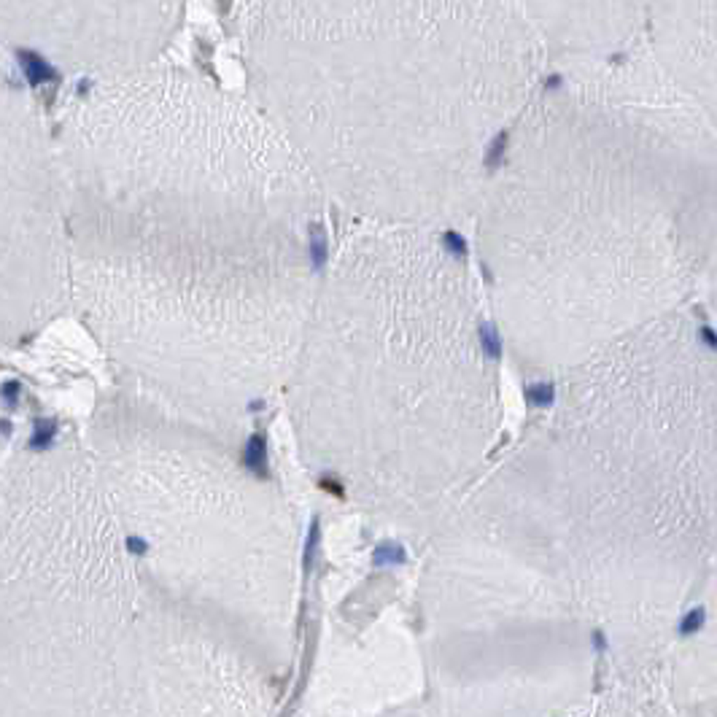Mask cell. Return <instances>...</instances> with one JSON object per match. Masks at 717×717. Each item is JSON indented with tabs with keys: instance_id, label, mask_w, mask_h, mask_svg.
Instances as JSON below:
<instances>
[{
	"instance_id": "cell-4",
	"label": "cell",
	"mask_w": 717,
	"mask_h": 717,
	"mask_svg": "<svg viewBox=\"0 0 717 717\" xmlns=\"http://www.w3.org/2000/svg\"><path fill=\"white\" fill-rule=\"evenodd\" d=\"M696 337H699V343H701L706 351L717 353V329L712 324H701V326L696 329Z\"/></svg>"
},
{
	"instance_id": "cell-1",
	"label": "cell",
	"mask_w": 717,
	"mask_h": 717,
	"mask_svg": "<svg viewBox=\"0 0 717 717\" xmlns=\"http://www.w3.org/2000/svg\"><path fill=\"white\" fill-rule=\"evenodd\" d=\"M704 626H706V607L696 604V607L682 612V618L677 620V634L682 639H687V637H696L699 631H704Z\"/></svg>"
},
{
	"instance_id": "cell-5",
	"label": "cell",
	"mask_w": 717,
	"mask_h": 717,
	"mask_svg": "<svg viewBox=\"0 0 717 717\" xmlns=\"http://www.w3.org/2000/svg\"><path fill=\"white\" fill-rule=\"evenodd\" d=\"M248 464L251 467L259 464V470H264V443H262V437H251V443H248Z\"/></svg>"
},
{
	"instance_id": "cell-6",
	"label": "cell",
	"mask_w": 717,
	"mask_h": 717,
	"mask_svg": "<svg viewBox=\"0 0 717 717\" xmlns=\"http://www.w3.org/2000/svg\"><path fill=\"white\" fill-rule=\"evenodd\" d=\"M591 639H594V647L599 650V653H601V650H607V644H610L607 637H604V631H599V628L594 631V637H591Z\"/></svg>"
},
{
	"instance_id": "cell-7",
	"label": "cell",
	"mask_w": 717,
	"mask_h": 717,
	"mask_svg": "<svg viewBox=\"0 0 717 717\" xmlns=\"http://www.w3.org/2000/svg\"><path fill=\"white\" fill-rule=\"evenodd\" d=\"M448 243L453 245V248H456L458 254H464V243H461V240H458L456 235H448Z\"/></svg>"
},
{
	"instance_id": "cell-3",
	"label": "cell",
	"mask_w": 717,
	"mask_h": 717,
	"mask_svg": "<svg viewBox=\"0 0 717 717\" xmlns=\"http://www.w3.org/2000/svg\"><path fill=\"white\" fill-rule=\"evenodd\" d=\"M526 397H529V402L532 405H537V407H550L553 402H556V386L553 383H532L529 388H526Z\"/></svg>"
},
{
	"instance_id": "cell-2",
	"label": "cell",
	"mask_w": 717,
	"mask_h": 717,
	"mask_svg": "<svg viewBox=\"0 0 717 717\" xmlns=\"http://www.w3.org/2000/svg\"><path fill=\"white\" fill-rule=\"evenodd\" d=\"M19 60H22V68H25V73H27L32 84H41L46 78H54V71L41 57L30 54V51H19Z\"/></svg>"
}]
</instances>
